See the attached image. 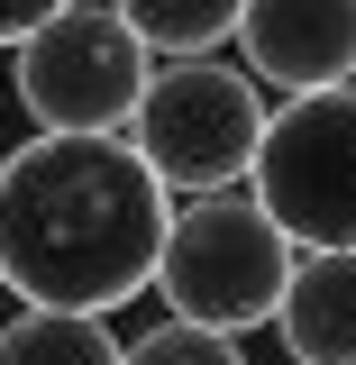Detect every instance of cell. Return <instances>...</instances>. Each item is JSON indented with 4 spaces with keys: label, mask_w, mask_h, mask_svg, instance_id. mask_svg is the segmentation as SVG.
<instances>
[{
    "label": "cell",
    "mask_w": 356,
    "mask_h": 365,
    "mask_svg": "<svg viewBox=\"0 0 356 365\" xmlns=\"http://www.w3.org/2000/svg\"><path fill=\"white\" fill-rule=\"evenodd\" d=\"M174 192L128 137H28L0 155V283L28 311H128L156 283Z\"/></svg>",
    "instance_id": "6da1fadb"
},
{
    "label": "cell",
    "mask_w": 356,
    "mask_h": 365,
    "mask_svg": "<svg viewBox=\"0 0 356 365\" xmlns=\"http://www.w3.org/2000/svg\"><path fill=\"white\" fill-rule=\"evenodd\" d=\"M293 237L238 192H192L165 220V247H156V292H165V319H192V329H220V338H247L265 329L283 283H293Z\"/></svg>",
    "instance_id": "7a4b0ae2"
},
{
    "label": "cell",
    "mask_w": 356,
    "mask_h": 365,
    "mask_svg": "<svg viewBox=\"0 0 356 365\" xmlns=\"http://www.w3.org/2000/svg\"><path fill=\"white\" fill-rule=\"evenodd\" d=\"M137 165L165 182L174 201L192 192H238L247 165H256V137H265V91L247 83V64H220V55H174L156 64L146 91H137L128 128Z\"/></svg>",
    "instance_id": "3957f363"
},
{
    "label": "cell",
    "mask_w": 356,
    "mask_h": 365,
    "mask_svg": "<svg viewBox=\"0 0 356 365\" xmlns=\"http://www.w3.org/2000/svg\"><path fill=\"white\" fill-rule=\"evenodd\" d=\"M156 55L110 0H64L46 28L9 46V91L37 119V137H119Z\"/></svg>",
    "instance_id": "277c9868"
},
{
    "label": "cell",
    "mask_w": 356,
    "mask_h": 365,
    "mask_svg": "<svg viewBox=\"0 0 356 365\" xmlns=\"http://www.w3.org/2000/svg\"><path fill=\"white\" fill-rule=\"evenodd\" d=\"M247 201L265 210L302 256L356 247V83L338 91H293L265 110Z\"/></svg>",
    "instance_id": "5b68a950"
},
{
    "label": "cell",
    "mask_w": 356,
    "mask_h": 365,
    "mask_svg": "<svg viewBox=\"0 0 356 365\" xmlns=\"http://www.w3.org/2000/svg\"><path fill=\"white\" fill-rule=\"evenodd\" d=\"M238 64L256 91H338L356 83V0H247Z\"/></svg>",
    "instance_id": "8992f818"
},
{
    "label": "cell",
    "mask_w": 356,
    "mask_h": 365,
    "mask_svg": "<svg viewBox=\"0 0 356 365\" xmlns=\"http://www.w3.org/2000/svg\"><path fill=\"white\" fill-rule=\"evenodd\" d=\"M274 338L293 365H356V247L293 256V283L274 302Z\"/></svg>",
    "instance_id": "52a82bcc"
},
{
    "label": "cell",
    "mask_w": 356,
    "mask_h": 365,
    "mask_svg": "<svg viewBox=\"0 0 356 365\" xmlns=\"http://www.w3.org/2000/svg\"><path fill=\"white\" fill-rule=\"evenodd\" d=\"M0 365H119V329L101 311H19L0 319Z\"/></svg>",
    "instance_id": "ba28073f"
},
{
    "label": "cell",
    "mask_w": 356,
    "mask_h": 365,
    "mask_svg": "<svg viewBox=\"0 0 356 365\" xmlns=\"http://www.w3.org/2000/svg\"><path fill=\"white\" fill-rule=\"evenodd\" d=\"M110 9L137 28L146 55L174 64V55H220V46L238 37V9H247V0H110Z\"/></svg>",
    "instance_id": "9c48e42d"
},
{
    "label": "cell",
    "mask_w": 356,
    "mask_h": 365,
    "mask_svg": "<svg viewBox=\"0 0 356 365\" xmlns=\"http://www.w3.org/2000/svg\"><path fill=\"white\" fill-rule=\"evenodd\" d=\"M119 365H247V356H238V338H220V329L156 319V329H137L128 347H119Z\"/></svg>",
    "instance_id": "30bf717a"
},
{
    "label": "cell",
    "mask_w": 356,
    "mask_h": 365,
    "mask_svg": "<svg viewBox=\"0 0 356 365\" xmlns=\"http://www.w3.org/2000/svg\"><path fill=\"white\" fill-rule=\"evenodd\" d=\"M55 9H64V0H0V46H19L28 28H46Z\"/></svg>",
    "instance_id": "8fae6325"
}]
</instances>
